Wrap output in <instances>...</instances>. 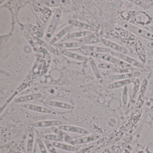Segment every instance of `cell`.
Returning a JSON list of instances; mask_svg holds the SVG:
<instances>
[{
	"label": "cell",
	"instance_id": "2e32d148",
	"mask_svg": "<svg viewBox=\"0 0 153 153\" xmlns=\"http://www.w3.org/2000/svg\"><path fill=\"white\" fill-rule=\"evenodd\" d=\"M97 138V136L95 135H88L85 137H81L76 139H74L72 141V145H81L86 144L92 142Z\"/></svg>",
	"mask_w": 153,
	"mask_h": 153
},
{
	"label": "cell",
	"instance_id": "4dcf8cb0",
	"mask_svg": "<svg viewBox=\"0 0 153 153\" xmlns=\"http://www.w3.org/2000/svg\"><path fill=\"white\" fill-rule=\"evenodd\" d=\"M149 5L150 6V7H153V1H152V2L149 3Z\"/></svg>",
	"mask_w": 153,
	"mask_h": 153
},
{
	"label": "cell",
	"instance_id": "8992f818",
	"mask_svg": "<svg viewBox=\"0 0 153 153\" xmlns=\"http://www.w3.org/2000/svg\"><path fill=\"white\" fill-rule=\"evenodd\" d=\"M23 107L27 110L40 113L50 114L53 113V111L48 107L34 104H25L23 105Z\"/></svg>",
	"mask_w": 153,
	"mask_h": 153
},
{
	"label": "cell",
	"instance_id": "5b68a950",
	"mask_svg": "<svg viewBox=\"0 0 153 153\" xmlns=\"http://www.w3.org/2000/svg\"><path fill=\"white\" fill-rule=\"evenodd\" d=\"M60 130L66 132L77 133L79 134H88L89 131L85 128L79 126L70 124H63L58 127Z\"/></svg>",
	"mask_w": 153,
	"mask_h": 153
},
{
	"label": "cell",
	"instance_id": "4316f807",
	"mask_svg": "<svg viewBox=\"0 0 153 153\" xmlns=\"http://www.w3.org/2000/svg\"><path fill=\"white\" fill-rule=\"evenodd\" d=\"M99 68L102 69L115 70L120 68L118 65L111 63H102L98 65Z\"/></svg>",
	"mask_w": 153,
	"mask_h": 153
},
{
	"label": "cell",
	"instance_id": "d6986e66",
	"mask_svg": "<svg viewBox=\"0 0 153 153\" xmlns=\"http://www.w3.org/2000/svg\"><path fill=\"white\" fill-rule=\"evenodd\" d=\"M138 72H132L130 73H122L112 76L111 79L113 80H123V79H131L138 76Z\"/></svg>",
	"mask_w": 153,
	"mask_h": 153
},
{
	"label": "cell",
	"instance_id": "ba28073f",
	"mask_svg": "<svg viewBox=\"0 0 153 153\" xmlns=\"http://www.w3.org/2000/svg\"><path fill=\"white\" fill-rule=\"evenodd\" d=\"M112 54L117 56L118 58L120 59H121L124 62H126L130 65H132L134 67L140 68H144V65L142 63L130 56L125 55V54L116 53H112Z\"/></svg>",
	"mask_w": 153,
	"mask_h": 153
},
{
	"label": "cell",
	"instance_id": "30bf717a",
	"mask_svg": "<svg viewBox=\"0 0 153 153\" xmlns=\"http://www.w3.org/2000/svg\"><path fill=\"white\" fill-rule=\"evenodd\" d=\"M35 128L31 127L28 131L27 142V153H33L35 137Z\"/></svg>",
	"mask_w": 153,
	"mask_h": 153
},
{
	"label": "cell",
	"instance_id": "83f0119b",
	"mask_svg": "<svg viewBox=\"0 0 153 153\" xmlns=\"http://www.w3.org/2000/svg\"><path fill=\"white\" fill-rule=\"evenodd\" d=\"M37 143L41 153H49L47 147L42 139L37 138Z\"/></svg>",
	"mask_w": 153,
	"mask_h": 153
},
{
	"label": "cell",
	"instance_id": "3957f363",
	"mask_svg": "<svg viewBox=\"0 0 153 153\" xmlns=\"http://www.w3.org/2000/svg\"><path fill=\"white\" fill-rule=\"evenodd\" d=\"M62 15V11L60 9L56 10L54 12L49 26L46 30L45 36V40L47 42H51L53 36L55 33V30L57 29L59 22L60 20L61 17Z\"/></svg>",
	"mask_w": 153,
	"mask_h": 153
},
{
	"label": "cell",
	"instance_id": "9a60e30c",
	"mask_svg": "<svg viewBox=\"0 0 153 153\" xmlns=\"http://www.w3.org/2000/svg\"><path fill=\"white\" fill-rule=\"evenodd\" d=\"M69 23L72 25L85 29L86 31H91L92 32H97V29H96L94 27L78 20L70 19L69 21Z\"/></svg>",
	"mask_w": 153,
	"mask_h": 153
},
{
	"label": "cell",
	"instance_id": "5bb4252c",
	"mask_svg": "<svg viewBox=\"0 0 153 153\" xmlns=\"http://www.w3.org/2000/svg\"><path fill=\"white\" fill-rule=\"evenodd\" d=\"M60 53L64 56L76 60L83 62H88V58L86 56L80 55L78 53H75L67 50H62L61 51Z\"/></svg>",
	"mask_w": 153,
	"mask_h": 153
},
{
	"label": "cell",
	"instance_id": "484cf974",
	"mask_svg": "<svg viewBox=\"0 0 153 153\" xmlns=\"http://www.w3.org/2000/svg\"><path fill=\"white\" fill-rule=\"evenodd\" d=\"M42 140L47 147L48 151L50 153H58V151L56 150V148L54 146L52 141L44 138H43Z\"/></svg>",
	"mask_w": 153,
	"mask_h": 153
},
{
	"label": "cell",
	"instance_id": "f546056e",
	"mask_svg": "<svg viewBox=\"0 0 153 153\" xmlns=\"http://www.w3.org/2000/svg\"><path fill=\"white\" fill-rule=\"evenodd\" d=\"M147 46L149 48H152L153 49V41L149 42L147 44Z\"/></svg>",
	"mask_w": 153,
	"mask_h": 153
},
{
	"label": "cell",
	"instance_id": "7c38bea8",
	"mask_svg": "<svg viewBox=\"0 0 153 153\" xmlns=\"http://www.w3.org/2000/svg\"><path fill=\"white\" fill-rule=\"evenodd\" d=\"M72 28H73V25H71L65 27L53 37L52 39L49 43L51 45L55 44L57 42H58L59 40H60L62 38L68 34L72 29Z\"/></svg>",
	"mask_w": 153,
	"mask_h": 153
},
{
	"label": "cell",
	"instance_id": "7402d4cb",
	"mask_svg": "<svg viewBox=\"0 0 153 153\" xmlns=\"http://www.w3.org/2000/svg\"><path fill=\"white\" fill-rule=\"evenodd\" d=\"M42 3L46 7H57L62 6L67 4L69 2L68 1L65 0H51V1H42Z\"/></svg>",
	"mask_w": 153,
	"mask_h": 153
},
{
	"label": "cell",
	"instance_id": "cb8c5ba5",
	"mask_svg": "<svg viewBox=\"0 0 153 153\" xmlns=\"http://www.w3.org/2000/svg\"><path fill=\"white\" fill-rule=\"evenodd\" d=\"M93 33V32L89 31H80L70 33L67 36L68 39L71 38H79V37H85L88 36L89 35Z\"/></svg>",
	"mask_w": 153,
	"mask_h": 153
},
{
	"label": "cell",
	"instance_id": "ac0fdd59",
	"mask_svg": "<svg viewBox=\"0 0 153 153\" xmlns=\"http://www.w3.org/2000/svg\"><path fill=\"white\" fill-rule=\"evenodd\" d=\"M58 47L63 49H70V48H78L83 47L85 45L84 42H65L60 43L56 44Z\"/></svg>",
	"mask_w": 153,
	"mask_h": 153
},
{
	"label": "cell",
	"instance_id": "603a6c76",
	"mask_svg": "<svg viewBox=\"0 0 153 153\" xmlns=\"http://www.w3.org/2000/svg\"><path fill=\"white\" fill-rule=\"evenodd\" d=\"M88 61L89 62L90 66H91V69L93 71V73L94 74L96 77L98 79H102V76H101V73L99 70V68L98 66L97 65L95 61L92 57H89L88 58Z\"/></svg>",
	"mask_w": 153,
	"mask_h": 153
},
{
	"label": "cell",
	"instance_id": "44dd1931",
	"mask_svg": "<svg viewBox=\"0 0 153 153\" xmlns=\"http://www.w3.org/2000/svg\"><path fill=\"white\" fill-rule=\"evenodd\" d=\"M35 39L37 42L40 45L44 47L46 50H48V51H49L51 53L53 54H55V55H59V51L56 49H54L53 47L51 45L47 43V42H45V41H43L42 40L38 38V37H36V38H35Z\"/></svg>",
	"mask_w": 153,
	"mask_h": 153
},
{
	"label": "cell",
	"instance_id": "9c48e42d",
	"mask_svg": "<svg viewBox=\"0 0 153 153\" xmlns=\"http://www.w3.org/2000/svg\"><path fill=\"white\" fill-rule=\"evenodd\" d=\"M42 94L40 93H34L22 96L15 98L14 102L16 103H22L34 100H38L42 98Z\"/></svg>",
	"mask_w": 153,
	"mask_h": 153
},
{
	"label": "cell",
	"instance_id": "7a4b0ae2",
	"mask_svg": "<svg viewBox=\"0 0 153 153\" xmlns=\"http://www.w3.org/2000/svg\"><path fill=\"white\" fill-rule=\"evenodd\" d=\"M120 25L124 29L141 38L149 40L151 42L153 41V34L147 30L125 21H120Z\"/></svg>",
	"mask_w": 153,
	"mask_h": 153
},
{
	"label": "cell",
	"instance_id": "6da1fadb",
	"mask_svg": "<svg viewBox=\"0 0 153 153\" xmlns=\"http://www.w3.org/2000/svg\"><path fill=\"white\" fill-rule=\"evenodd\" d=\"M85 56H88L90 57H94L97 59H100L108 62L109 63H114L118 65L120 68H131V65L120 59H118L116 57H114L111 55H109L106 53H102L94 52L89 51H80Z\"/></svg>",
	"mask_w": 153,
	"mask_h": 153
},
{
	"label": "cell",
	"instance_id": "277c9868",
	"mask_svg": "<svg viewBox=\"0 0 153 153\" xmlns=\"http://www.w3.org/2000/svg\"><path fill=\"white\" fill-rule=\"evenodd\" d=\"M64 124L60 120H44L35 122L32 124V127L34 128H45L58 127Z\"/></svg>",
	"mask_w": 153,
	"mask_h": 153
},
{
	"label": "cell",
	"instance_id": "e0dca14e",
	"mask_svg": "<svg viewBox=\"0 0 153 153\" xmlns=\"http://www.w3.org/2000/svg\"><path fill=\"white\" fill-rule=\"evenodd\" d=\"M81 50L89 51L94 52L107 53L111 51V49L108 48L102 47V46H94V45H84L80 48Z\"/></svg>",
	"mask_w": 153,
	"mask_h": 153
},
{
	"label": "cell",
	"instance_id": "8fae6325",
	"mask_svg": "<svg viewBox=\"0 0 153 153\" xmlns=\"http://www.w3.org/2000/svg\"><path fill=\"white\" fill-rule=\"evenodd\" d=\"M53 144L56 148L59 149L64 151H68V152H76L79 150V147L76 146L75 145H71L70 144L63 143V142H59V141H52Z\"/></svg>",
	"mask_w": 153,
	"mask_h": 153
},
{
	"label": "cell",
	"instance_id": "ffe728a7",
	"mask_svg": "<svg viewBox=\"0 0 153 153\" xmlns=\"http://www.w3.org/2000/svg\"><path fill=\"white\" fill-rule=\"evenodd\" d=\"M131 82V79H123L113 82L108 85V88L110 89H116L122 87H125Z\"/></svg>",
	"mask_w": 153,
	"mask_h": 153
},
{
	"label": "cell",
	"instance_id": "52a82bcc",
	"mask_svg": "<svg viewBox=\"0 0 153 153\" xmlns=\"http://www.w3.org/2000/svg\"><path fill=\"white\" fill-rule=\"evenodd\" d=\"M45 103L46 105L51 107L64 110H72L75 108L73 105L56 100H48L45 101Z\"/></svg>",
	"mask_w": 153,
	"mask_h": 153
},
{
	"label": "cell",
	"instance_id": "4fadbf2b",
	"mask_svg": "<svg viewBox=\"0 0 153 153\" xmlns=\"http://www.w3.org/2000/svg\"><path fill=\"white\" fill-rule=\"evenodd\" d=\"M102 43L109 49H113L116 51L122 53L123 54H126L128 52V50L123 46L118 45V44L115 43L114 42H112L110 40L106 39L103 41Z\"/></svg>",
	"mask_w": 153,
	"mask_h": 153
},
{
	"label": "cell",
	"instance_id": "d4e9b609",
	"mask_svg": "<svg viewBox=\"0 0 153 153\" xmlns=\"http://www.w3.org/2000/svg\"><path fill=\"white\" fill-rule=\"evenodd\" d=\"M107 36H99L98 37H94V38H91L89 40L85 42V44L87 45L93 44L97 43L102 42L103 41L106 40Z\"/></svg>",
	"mask_w": 153,
	"mask_h": 153
},
{
	"label": "cell",
	"instance_id": "f1b7e54d",
	"mask_svg": "<svg viewBox=\"0 0 153 153\" xmlns=\"http://www.w3.org/2000/svg\"><path fill=\"white\" fill-rule=\"evenodd\" d=\"M127 87H125L123 92V105H126L127 101Z\"/></svg>",
	"mask_w": 153,
	"mask_h": 153
}]
</instances>
